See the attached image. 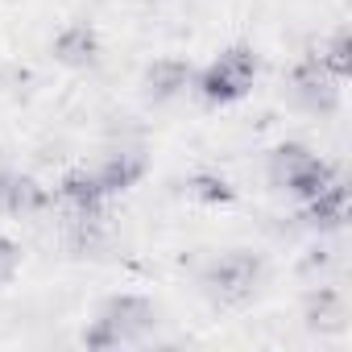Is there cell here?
Returning a JSON list of instances; mask_svg holds the SVG:
<instances>
[{"label": "cell", "mask_w": 352, "mask_h": 352, "mask_svg": "<svg viewBox=\"0 0 352 352\" xmlns=\"http://www.w3.org/2000/svg\"><path fill=\"white\" fill-rule=\"evenodd\" d=\"M157 323V311L149 298L141 294H116L100 307V315L91 319V327L83 331V344L104 352V348H124V344H141Z\"/></svg>", "instance_id": "obj_1"}, {"label": "cell", "mask_w": 352, "mask_h": 352, "mask_svg": "<svg viewBox=\"0 0 352 352\" xmlns=\"http://www.w3.org/2000/svg\"><path fill=\"white\" fill-rule=\"evenodd\" d=\"M331 179H336L331 166H327L319 153H311L307 145H278V149L270 153V183H274L278 191H290V195H298V199H311V195H319Z\"/></svg>", "instance_id": "obj_2"}, {"label": "cell", "mask_w": 352, "mask_h": 352, "mask_svg": "<svg viewBox=\"0 0 352 352\" xmlns=\"http://www.w3.org/2000/svg\"><path fill=\"white\" fill-rule=\"evenodd\" d=\"M253 79H257V54H253L249 46H232V50H224V54L204 71L199 87H204V96H208L212 104H232V100L249 96Z\"/></svg>", "instance_id": "obj_3"}, {"label": "cell", "mask_w": 352, "mask_h": 352, "mask_svg": "<svg viewBox=\"0 0 352 352\" xmlns=\"http://www.w3.org/2000/svg\"><path fill=\"white\" fill-rule=\"evenodd\" d=\"M261 278V257L257 253H224L212 270H208V290L220 298V302H245L253 294Z\"/></svg>", "instance_id": "obj_4"}, {"label": "cell", "mask_w": 352, "mask_h": 352, "mask_svg": "<svg viewBox=\"0 0 352 352\" xmlns=\"http://www.w3.org/2000/svg\"><path fill=\"white\" fill-rule=\"evenodd\" d=\"M340 83H344V79H336L331 71L319 67V58H311V63H302V67L290 75V96H294L298 108L327 116V112L340 108Z\"/></svg>", "instance_id": "obj_5"}, {"label": "cell", "mask_w": 352, "mask_h": 352, "mask_svg": "<svg viewBox=\"0 0 352 352\" xmlns=\"http://www.w3.org/2000/svg\"><path fill=\"white\" fill-rule=\"evenodd\" d=\"M46 187L21 170H0V212L9 216H34L46 208Z\"/></svg>", "instance_id": "obj_6"}, {"label": "cell", "mask_w": 352, "mask_h": 352, "mask_svg": "<svg viewBox=\"0 0 352 352\" xmlns=\"http://www.w3.org/2000/svg\"><path fill=\"white\" fill-rule=\"evenodd\" d=\"M91 174H96V183H100V191H104V195L124 191V187H133L141 174H145V153H141V149L120 145V149H112V153H108Z\"/></svg>", "instance_id": "obj_7"}, {"label": "cell", "mask_w": 352, "mask_h": 352, "mask_svg": "<svg viewBox=\"0 0 352 352\" xmlns=\"http://www.w3.org/2000/svg\"><path fill=\"white\" fill-rule=\"evenodd\" d=\"M344 220H348V187H344L340 179H331L319 195L307 199L302 224H311V228H319V232H336V228H344Z\"/></svg>", "instance_id": "obj_8"}, {"label": "cell", "mask_w": 352, "mask_h": 352, "mask_svg": "<svg viewBox=\"0 0 352 352\" xmlns=\"http://www.w3.org/2000/svg\"><path fill=\"white\" fill-rule=\"evenodd\" d=\"M100 54V38L87 21H71L58 38H54V58L63 67H91Z\"/></svg>", "instance_id": "obj_9"}, {"label": "cell", "mask_w": 352, "mask_h": 352, "mask_svg": "<svg viewBox=\"0 0 352 352\" xmlns=\"http://www.w3.org/2000/svg\"><path fill=\"white\" fill-rule=\"evenodd\" d=\"M191 87V67L179 63V58H157L149 71H145V96L153 104H166L174 96H183Z\"/></svg>", "instance_id": "obj_10"}, {"label": "cell", "mask_w": 352, "mask_h": 352, "mask_svg": "<svg viewBox=\"0 0 352 352\" xmlns=\"http://www.w3.org/2000/svg\"><path fill=\"white\" fill-rule=\"evenodd\" d=\"M58 195H63L67 208H79V212H100V199H104L91 170H71L63 179V187H58Z\"/></svg>", "instance_id": "obj_11"}, {"label": "cell", "mask_w": 352, "mask_h": 352, "mask_svg": "<svg viewBox=\"0 0 352 352\" xmlns=\"http://www.w3.org/2000/svg\"><path fill=\"white\" fill-rule=\"evenodd\" d=\"M348 50H352V46H348V34L340 30V34H336V38L323 46V54H319V67H323V71H331L336 79H348V71H352V58H348Z\"/></svg>", "instance_id": "obj_12"}, {"label": "cell", "mask_w": 352, "mask_h": 352, "mask_svg": "<svg viewBox=\"0 0 352 352\" xmlns=\"http://www.w3.org/2000/svg\"><path fill=\"white\" fill-rule=\"evenodd\" d=\"M17 265H21V249H17L9 236H0V286L17 274Z\"/></svg>", "instance_id": "obj_13"}, {"label": "cell", "mask_w": 352, "mask_h": 352, "mask_svg": "<svg viewBox=\"0 0 352 352\" xmlns=\"http://www.w3.org/2000/svg\"><path fill=\"white\" fill-rule=\"evenodd\" d=\"M191 191H195L199 199H212V204H216V199H220V204L228 199V187H224V183H216V179H199Z\"/></svg>", "instance_id": "obj_14"}]
</instances>
